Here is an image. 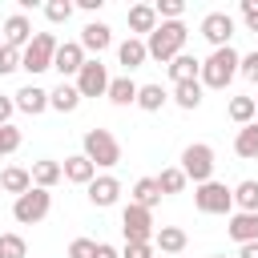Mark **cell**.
<instances>
[{"label": "cell", "instance_id": "cell-11", "mask_svg": "<svg viewBox=\"0 0 258 258\" xmlns=\"http://www.w3.org/2000/svg\"><path fill=\"white\" fill-rule=\"evenodd\" d=\"M85 189H89V202H93L97 210H109V206H117V198H121V181H117L113 173H101V177H93Z\"/></svg>", "mask_w": 258, "mask_h": 258}, {"label": "cell", "instance_id": "cell-9", "mask_svg": "<svg viewBox=\"0 0 258 258\" xmlns=\"http://www.w3.org/2000/svg\"><path fill=\"white\" fill-rule=\"evenodd\" d=\"M77 93L81 97H105L109 93V69L101 64V56L85 60L81 73H77Z\"/></svg>", "mask_w": 258, "mask_h": 258}, {"label": "cell", "instance_id": "cell-20", "mask_svg": "<svg viewBox=\"0 0 258 258\" xmlns=\"http://www.w3.org/2000/svg\"><path fill=\"white\" fill-rule=\"evenodd\" d=\"M198 73H202V60L189 56V52H177V56L169 60V81H173V85H181V81H198Z\"/></svg>", "mask_w": 258, "mask_h": 258}, {"label": "cell", "instance_id": "cell-19", "mask_svg": "<svg viewBox=\"0 0 258 258\" xmlns=\"http://www.w3.org/2000/svg\"><path fill=\"white\" fill-rule=\"evenodd\" d=\"M226 230H230V238H234L238 246H246V242H258V214H234Z\"/></svg>", "mask_w": 258, "mask_h": 258}, {"label": "cell", "instance_id": "cell-25", "mask_svg": "<svg viewBox=\"0 0 258 258\" xmlns=\"http://www.w3.org/2000/svg\"><path fill=\"white\" fill-rule=\"evenodd\" d=\"M230 194H234V206H238V214H258V181H254V177L238 181Z\"/></svg>", "mask_w": 258, "mask_h": 258}, {"label": "cell", "instance_id": "cell-45", "mask_svg": "<svg viewBox=\"0 0 258 258\" xmlns=\"http://www.w3.org/2000/svg\"><path fill=\"white\" fill-rule=\"evenodd\" d=\"M105 0H77V8H85V12H97Z\"/></svg>", "mask_w": 258, "mask_h": 258}, {"label": "cell", "instance_id": "cell-41", "mask_svg": "<svg viewBox=\"0 0 258 258\" xmlns=\"http://www.w3.org/2000/svg\"><path fill=\"white\" fill-rule=\"evenodd\" d=\"M121 258H157V254H153V242H145V246H133V242H125Z\"/></svg>", "mask_w": 258, "mask_h": 258}, {"label": "cell", "instance_id": "cell-30", "mask_svg": "<svg viewBox=\"0 0 258 258\" xmlns=\"http://www.w3.org/2000/svg\"><path fill=\"white\" fill-rule=\"evenodd\" d=\"M161 202V189H157V181L153 177H141L137 185H133V206H141V210H153Z\"/></svg>", "mask_w": 258, "mask_h": 258}, {"label": "cell", "instance_id": "cell-23", "mask_svg": "<svg viewBox=\"0 0 258 258\" xmlns=\"http://www.w3.org/2000/svg\"><path fill=\"white\" fill-rule=\"evenodd\" d=\"M113 105H137V81L133 77H109V93Z\"/></svg>", "mask_w": 258, "mask_h": 258}, {"label": "cell", "instance_id": "cell-21", "mask_svg": "<svg viewBox=\"0 0 258 258\" xmlns=\"http://www.w3.org/2000/svg\"><path fill=\"white\" fill-rule=\"evenodd\" d=\"M0 189L20 198V194H28V189H32V173H28L24 165H8V169L0 173Z\"/></svg>", "mask_w": 258, "mask_h": 258}, {"label": "cell", "instance_id": "cell-10", "mask_svg": "<svg viewBox=\"0 0 258 258\" xmlns=\"http://www.w3.org/2000/svg\"><path fill=\"white\" fill-rule=\"evenodd\" d=\"M202 36H206L214 48H226L230 36H234V16H230V12H206V16H202Z\"/></svg>", "mask_w": 258, "mask_h": 258}, {"label": "cell", "instance_id": "cell-32", "mask_svg": "<svg viewBox=\"0 0 258 258\" xmlns=\"http://www.w3.org/2000/svg\"><path fill=\"white\" fill-rule=\"evenodd\" d=\"M153 181H157V189H161V194H181V189H185V173H181L177 165L161 169V173H157Z\"/></svg>", "mask_w": 258, "mask_h": 258}, {"label": "cell", "instance_id": "cell-49", "mask_svg": "<svg viewBox=\"0 0 258 258\" xmlns=\"http://www.w3.org/2000/svg\"><path fill=\"white\" fill-rule=\"evenodd\" d=\"M157 258H165V254H157Z\"/></svg>", "mask_w": 258, "mask_h": 258}, {"label": "cell", "instance_id": "cell-17", "mask_svg": "<svg viewBox=\"0 0 258 258\" xmlns=\"http://www.w3.org/2000/svg\"><path fill=\"white\" fill-rule=\"evenodd\" d=\"M60 173H64L69 181H77V185H89V181L97 177V165H93V161H89L85 153H73V157H64Z\"/></svg>", "mask_w": 258, "mask_h": 258}, {"label": "cell", "instance_id": "cell-22", "mask_svg": "<svg viewBox=\"0 0 258 258\" xmlns=\"http://www.w3.org/2000/svg\"><path fill=\"white\" fill-rule=\"evenodd\" d=\"M185 242H189V238H185V230H181V226H161V230L153 234V246H157L161 254H181V250H185Z\"/></svg>", "mask_w": 258, "mask_h": 258}, {"label": "cell", "instance_id": "cell-33", "mask_svg": "<svg viewBox=\"0 0 258 258\" xmlns=\"http://www.w3.org/2000/svg\"><path fill=\"white\" fill-rule=\"evenodd\" d=\"M20 141H24V133H20L16 125H0V157L16 153V149H20Z\"/></svg>", "mask_w": 258, "mask_h": 258}, {"label": "cell", "instance_id": "cell-46", "mask_svg": "<svg viewBox=\"0 0 258 258\" xmlns=\"http://www.w3.org/2000/svg\"><path fill=\"white\" fill-rule=\"evenodd\" d=\"M254 121H258V97H254Z\"/></svg>", "mask_w": 258, "mask_h": 258}, {"label": "cell", "instance_id": "cell-35", "mask_svg": "<svg viewBox=\"0 0 258 258\" xmlns=\"http://www.w3.org/2000/svg\"><path fill=\"white\" fill-rule=\"evenodd\" d=\"M0 250H4V258H24L28 254V246H24L20 234H0Z\"/></svg>", "mask_w": 258, "mask_h": 258}, {"label": "cell", "instance_id": "cell-36", "mask_svg": "<svg viewBox=\"0 0 258 258\" xmlns=\"http://www.w3.org/2000/svg\"><path fill=\"white\" fill-rule=\"evenodd\" d=\"M153 12H157V20H181L185 4H181V0H157V4H153Z\"/></svg>", "mask_w": 258, "mask_h": 258}, {"label": "cell", "instance_id": "cell-16", "mask_svg": "<svg viewBox=\"0 0 258 258\" xmlns=\"http://www.w3.org/2000/svg\"><path fill=\"white\" fill-rule=\"evenodd\" d=\"M117 60L125 64V77H129L133 69H141V64L149 60V52H145V40H141V36H129V40H121V44H117Z\"/></svg>", "mask_w": 258, "mask_h": 258}, {"label": "cell", "instance_id": "cell-13", "mask_svg": "<svg viewBox=\"0 0 258 258\" xmlns=\"http://www.w3.org/2000/svg\"><path fill=\"white\" fill-rule=\"evenodd\" d=\"M32 40V20L24 16V12H12L8 20H4V40L0 44H8V48H16V52H24V44Z\"/></svg>", "mask_w": 258, "mask_h": 258}, {"label": "cell", "instance_id": "cell-24", "mask_svg": "<svg viewBox=\"0 0 258 258\" xmlns=\"http://www.w3.org/2000/svg\"><path fill=\"white\" fill-rule=\"evenodd\" d=\"M81 105V93H77V85H69V81H60L52 93H48V109H56V113H73Z\"/></svg>", "mask_w": 258, "mask_h": 258}, {"label": "cell", "instance_id": "cell-44", "mask_svg": "<svg viewBox=\"0 0 258 258\" xmlns=\"http://www.w3.org/2000/svg\"><path fill=\"white\" fill-rule=\"evenodd\" d=\"M238 258H258V242H246V246L238 250Z\"/></svg>", "mask_w": 258, "mask_h": 258}, {"label": "cell", "instance_id": "cell-26", "mask_svg": "<svg viewBox=\"0 0 258 258\" xmlns=\"http://www.w3.org/2000/svg\"><path fill=\"white\" fill-rule=\"evenodd\" d=\"M173 105L185 109V113H194V109L202 105V81H181V85H173Z\"/></svg>", "mask_w": 258, "mask_h": 258}, {"label": "cell", "instance_id": "cell-2", "mask_svg": "<svg viewBox=\"0 0 258 258\" xmlns=\"http://www.w3.org/2000/svg\"><path fill=\"white\" fill-rule=\"evenodd\" d=\"M238 52L226 44V48H214L206 60H202V73H198V81H202V89H226L234 77H238Z\"/></svg>", "mask_w": 258, "mask_h": 258}, {"label": "cell", "instance_id": "cell-29", "mask_svg": "<svg viewBox=\"0 0 258 258\" xmlns=\"http://www.w3.org/2000/svg\"><path fill=\"white\" fill-rule=\"evenodd\" d=\"M165 101H169V93H165L161 85H137V105H141L145 113H157Z\"/></svg>", "mask_w": 258, "mask_h": 258}, {"label": "cell", "instance_id": "cell-27", "mask_svg": "<svg viewBox=\"0 0 258 258\" xmlns=\"http://www.w3.org/2000/svg\"><path fill=\"white\" fill-rule=\"evenodd\" d=\"M234 153H238V157H246V161H254V157H258V121H250V125H242V129H238V137H234Z\"/></svg>", "mask_w": 258, "mask_h": 258}, {"label": "cell", "instance_id": "cell-43", "mask_svg": "<svg viewBox=\"0 0 258 258\" xmlns=\"http://www.w3.org/2000/svg\"><path fill=\"white\" fill-rule=\"evenodd\" d=\"M93 258H121V254H117L109 242H97V254H93Z\"/></svg>", "mask_w": 258, "mask_h": 258}, {"label": "cell", "instance_id": "cell-34", "mask_svg": "<svg viewBox=\"0 0 258 258\" xmlns=\"http://www.w3.org/2000/svg\"><path fill=\"white\" fill-rule=\"evenodd\" d=\"M44 16H48L52 24H69V16H73V0H48V4H44Z\"/></svg>", "mask_w": 258, "mask_h": 258}, {"label": "cell", "instance_id": "cell-18", "mask_svg": "<svg viewBox=\"0 0 258 258\" xmlns=\"http://www.w3.org/2000/svg\"><path fill=\"white\" fill-rule=\"evenodd\" d=\"M28 173H32V185H36V189H52V185L64 177V173H60V161H52V157L32 161V169H28Z\"/></svg>", "mask_w": 258, "mask_h": 258}, {"label": "cell", "instance_id": "cell-39", "mask_svg": "<svg viewBox=\"0 0 258 258\" xmlns=\"http://www.w3.org/2000/svg\"><path fill=\"white\" fill-rule=\"evenodd\" d=\"M238 73H242L246 81H254V85H258V48H254V52H246V56L238 60Z\"/></svg>", "mask_w": 258, "mask_h": 258}, {"label": "cell", "instance_id": "cell-48", "mask_svg": "<svg viewBox=\"0 0 258 258\" xmlns=\"http://www.w3.org/2000/svg\"><path fill=\"white\" fill-rule=\"evenodd\" d=\"M0 258H4V250H0Z\"/></svg>", "mask_w": 258, "mask_h": 258}, {"label": "cell", "instance_id": "cell-31", "mask_svg": "<svg viewBox=\"0 0 258 258\" xmlns=\"http://www.w3.org/2000/svg\"><path fill=\"white\" fill-rule=\"evenodd\" d=\"M226 113H230L234 125H250V121H254V97H230Z\"/></svg>", "mask_w": 258, "mask_h": 258}, {"label": "cell", "instance_id": "cell-7", "mask_svg": "<svg viewBox=\"0 0 258 258\" xmlns=\"http://www.w3.org/2000/svg\"><path fill=\"white\" fill-rule=\"evenodd\" d=\"M121 234H125V242H133V246H145V242H153V210H141V206H125L121 210Z\"/></svg>", "mask_w": 258, "mask_h": 258}, {"label": "cell", "instance_id": "cell-15", "mask_svg": "<svg viewBox=\"0 0 258 258\" xmlns=\"http://www.w3.org/2000/svg\"><path fill=\"white\" fill-rule=\"evenodd\" d=\"M12 105H16L20 113H28V117H40V113L48 109V89H40V85H24V89L12 97Z\"/></svg>", "mask_w": 258, "mask_h": 258}, {"label": "cell", "instance_id": "cell-42", "mask_svg": "<svg viewBox=\"0 0 258 258\" xmlns=\"http://www.w3.org/2000/svg\"><path fill=\"white\" fill-rule=\"evenodd\" d=\"M12 109H16V105H12V97H4V93H0V125H12Z\"/></svg>", "mask_w": 258, "mask_h": 258}, {"label": "cell", "instance_id": "cell-28", "mask_svg": "<svg viewBox=\"0 0 258 258\" xmlns=\"http://www.w3.org/2000/svg\"><path fill=\"white\" fill-rule=\"evenodd\" d=\"M157 24H161V20H157L153 4H133V8H129V28H133V32H145V36H149Z\"/></svg>", "mask_w": 258, "mask_h": 258}, {"label": "cell", "instance_id": "cell-3", "mask_svg": "<svg viewBox=\"0 0 258 258\" xmlns=\"http://www.w3.org/2000/svg\"><path fill=\"white\" fill-rule=\"evenodd\" d=\"M81 145H85V157H89L97 169H113V165L121 161V141H117L109 129H89Z\"/></svg>", "mask_w": 258, "mask_h": 258}, {"label": "cell", "instance_id": "cell-12", "mask_svg": "<svg viewBox=\"0 0 258 258\" xmlns=\"http://www.w3.org/2000/svg\"><path fill=\"white\" fill-rule=\"evenodd\" d=\"M85 60H89V56H85V48H81L77 40H64V44H56V56H52V69H56L60 77H77Z\"/></svg>", "mask_w": 258, "mask_h": 258}, {"label": "cell", "instance_id": "cell-40", "mask_svg": "<svg viewBox=\"0 0 258 258\" xmlns=\"http://www.w3.org/2000/svg\"><path fill=\"white\" fill-rule=\"evenodd\" d=\"M242 24L250 32H258V0H242Z\"/></svg>", "mask_w": 258, "mask_h": 258}, {"label": "cell", "instance_id": "cell-5", "mask_svg": "<svg viewBox=\"0 0 258 258\" xmlns=\"http://www.w3.org/2000/svg\"><path fill=\"white\" fill-rule=\"evenodd\" d=\"M181 173H185V181H214V149L206 145V141H194V145H185L181 149V165H177Z\"/></svg>", "mask_w": 258, "mask_h": 258}, {"label": "cell", "instance_id": "cell-6", "mask_svg": "<svg viewBox=\"0 0 258 258\" xmlns=\"http://www.w3.org/2000/svg\"><path fill=\"white\" fill-rule=\"evenodd\" d=\"M48 210H52V194H48V189H36V185L12 202V218H16L20 226H36V222H44Z\"/></svg>", "mask_w": 258, "mask_h": 258}, {"label": "cell", "instance_id": "cell-8", "mask_svg": "<svg viewBox=\"0 0 258 258\" xmlns=\"http://www.w3.org/2000/svg\"><path fill=\"white\" fill-rule=\"evenodd\" d=\"M194 206L202 214H230L234 210V194L226 189V181H202L194 189Z\"/></svg>", "mask_w": 258, "mask_h": 258}, {"label": "cell", "instance_id": "cell-37", "mask_svg": "<svg viewBox=\"0 0 258 258\" xmlns=\"http://www.w3.org/2000/svg\"><path fill=\"white\" fill-rule=\"evenodd\" d=\"M16 69H20V52L8 48V44H0V77H8V73H16Z\"/></svg>", "mask_w": 258, "mask_h": 258}, {"label": "cell", "instance_id": "cell-14", "mask_svg": "<svg viewBox=\"0 0 258 258\" xmlns=\"http://www.w3.org/2000/svg\"><path fill=\"white\" fill-rule=\"evenodd\" d=\"M77 44H81L85 52H97V56H101V52L113 44V28H109V24H101V20H93V24H85V28H81V40H77Z\"/></svg>", "mask_w": 258, "mask_h": 258}, {"label": "cell", "instance_id": "cell-4", "mask_svg": "<svg viewBox=\"0 0 258 258\" xmlns=\"http://www.w3.org/2000/svg\"><path fill=\"white\" fill-rule=\"evenodd\" d=\"M56 36L52 32H32V40L24 44V52H20V69L24 73H44V69H52V56H56Z\"/></svg>", "mask_w": 258, "mask_h": 258}, {"label": "cell", "instance_id": "cell-38", "mask_svg": "<svg viewBox=\"0 0 258 258\" xmlns=\"http://www.w3.org/2000/svg\"><path fill=\"white\" fill-rule=\"evenodd\" d=\"M93 254H97V242H93V238H73L69 258H93Z\"/></svg>", "mask_w": 258, "mask_h": 258}, {"label": "cell", "instance_id": "cell-47", "mask_svg": "<svg viewBox=\"0 0 258 258\" xmlns=\"http://www.w3.org/2000/svg\"><path fill=\"white\" fill-rule=\"evenodd\" d=\"M214 258H226V254H214Z\"/></svg>", "mask_w": 258, "mask_h": 258}, {"label": "cell", "instance_id": "cell-1", "mask_svg": "<svg viewBox=\"0 0 258 258\" xmlns=\"http://www.w3.org/2000/svg\"><path fill=\"white\" fill-rule=\"evenodd\" d=\"M185 40H189V28L181 20H161L149 36H145V52L161 64H169L177 52H185Z\"/></svg>", "mask_w": 258, "mask_h": 258}]
</instances>
